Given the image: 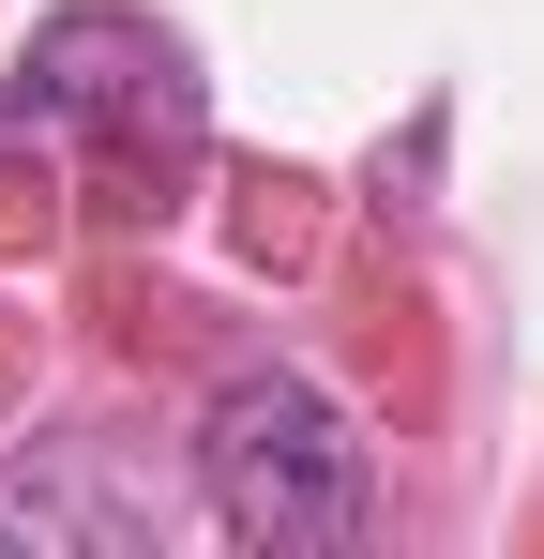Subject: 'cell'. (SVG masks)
<instances>
[{"label": "cell", "mask_w": 544, "mask_h": 559, "mask_svg": "<svg viewBox=\"0 0 544 559\" xmlns=\"http://www.w3.org/2000/svg\"><path fill=\"white\" fill-rule=\"evenodd\" d=\"M197 484H212L227 545H258V559H303V545H348L363 530V439H348V408H333L318 378H287V364L212 393Z\"/></svg>", "instance_id": "cell-1"}, {"label": "cell", "mask_w": 544, "mask_h": 559, "mask_svg": "<svg viewBox=\"0 0 544 559\" xmlns=\"http://www.w3.org/2000/svg\"><path fill=\"white\" fill-rule=\"evenodd\" d=\"M15 121H106V136H181L197 92H181V46L167 31H137V15H61L46 46H31V92Z\"/></svg>", "instance_id": "cell-2"}]
</instances>
